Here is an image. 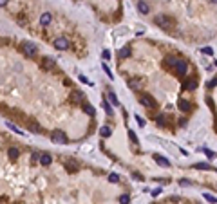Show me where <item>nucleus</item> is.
Returning a JSON list of instances; mask_svg holds the SVG:
<instances>
[{
  "mask_svg": "<svg viewBox=\"0 0 217 204\" xmlns=\"http://www.w3.org/2000/svg\"><path fill=\"white\" fill-rule=\"evenodd\" d=\"M109 182H119V175L118 174H110L109 175Z\"/></svg>",
  "mask_w": 217,
  "mask_h": 204,
  "instance_id": "nucleus-29",
  "label": "nucleus"
},
{
  "mask_svg": "<svg viewBox=\"0 0 217 204\" xmlns=\"http://www.w3.org/2000/svg\"><path fill=\"white\" fill-rule=\"evenodd\" d=\"M29 130L36 134V132H40V126H38V125H31V126H29Z\"/></svg>",
  "mask_w": 217,
  "mask_h": 204,
  "instance_id": "nucleus-35",
  "label": "nucleus"
},
{
  "mask_svg": "<svg viewBox=\"0 0 217 204\" xmlns=\"http://www.w3.org/2000/svg\"><path fill=\"white\" fill-rule=\"evenodd\" d=\"M7 2H9V0H0V7H6Z\"/></svg>",
  "mask_w": 217,
  "mask_h": 204,
  "instance_id": "nucleus-40",
  "label": "nucleus"
},
{
  "mask_svg": "<svg viewBox=\"0 0 217 204\" xmlns=\"http://www.w3.org/2000/svg\"><path fill=\"white\" fill-rule=\"evenodd\" d=\"M204 154H206V155H208L210 159H212V157H215V154L212 152V150H204Z\"/></svg>",
  "mask_w": 217,
  "mask_h": 204,
  "instance_id": "nucleus-37",
  "label": "nucleus"
},
{
  "mask_svg": "<svg viewBox=\"0 0 217 204\" xmlns=\"http://www.w3.org/2000/svg\"><path fill=\"white\" fill-rule=\"evenodd\" d=\"M179 184H183V186H190V184H192V181H188V179H181V181H179Z\"/></svg>",
  "mask_w": 217,
  "mask_h": 204,
  "instance_id": "nucleus-33",
  "label": "nucleus"
},
{
  "mask_svg": "<svg viewBox=\"0 0 217 204\" xmlns=\"http://www.w3.org/2000/svg\"><path fill=\"white\" fill-rule=\"evenodd\" d=\"M51 139H53L56 145H65L67 143V137H65V134L61 130H54L53 134H51Z\"/></svg>",
  "mask_w": 217,
  "mask_h": 204,
  "instance_id": "nucleus-4",
  "label": "nucleus"
},
{
  "mask_svg": "<svg viewBox=\"0 0 217 204\" xmlns=\"http://www.w3.org/2000/svg\"><path fill=\"white\" fill-rule=\"evenodd\" d=\"M129 87L136 90V89H139V87H141V81H139L138 78H132V80H129Z\"/></svg>",
  "mask_w": 217,
  "mask_h": 204,
  "instance_id": "nucleus-16",
  "label": "nucleus"
},
{
  "mask_svg": "<svg viewBox=\"0 0 217 204\" xmlns=\"http://www.w3.org/2000/svg\"><path fill=\"white\" fill-rule=\"evenodd\" d=\"M101 56H103V60H110V51H103Z\"/></svg>",
  "mask_w": 217,
  "mask_h": 204,
  "instance_id": "nucleus-34",
  "label": "nucleus"
},
{
  "mask_svg": "<svg viewBox=\"0 0 217 204\" xmlns=\"http://www.w3.org/2000/svg\"><path fill=\"white\" fill-rule=\"evenodd\" d=\"M154 161H156L159 166H163V168H168V166H170V161H168L167 157L159 155V154H154Z\"/></svg>",
  "mask_w": 217,
  "mask_h": 204,
  "instance_id": "nucleus-8",
  "label": "nucleus"
},
{
  "mask_svg": "<svg viewBox=\"0 0 217 204\" xmlns=\"http://www.w3.org/2000/svg\"><path fill=\"white\" fill-rule=\"evenodd\" d=\"M80 81H83V83H89V85H92V83H90V81H89L85 76H80Z\"/></svg>",
  "mask_w": 217,
  "mask_h": 204,
  "instance_id": "nucleus-39",
  "label": "nucleus"
},
{
  "mask_svg": "<svg viewBox=\"0 0 217 204\" xmlns=\"http://www.w3.org/2000/svg\"><path fill=\"white\" fill-rule=\"evenodd\" d=\"M174 72H177L179 76H187V72H188V63H187V60L177 58V61H175V69H174Z\"/></svg>",
  "mask_w": 217,
  "mask_h": 204,
  "instance_id": "nucleus-1",
  "label": "nucleus"
},
{
  "mask_svg": "<svg viewBox=\"0 0 217 204\" xmlns=\"http://www.w3.org/2000/svg\"><path fill=\"white\" fill-rule=\"evenodd\" d=\"M203 54H206V56H213V49H212V47H203Z\"/></svg>",
  "mask_w": 217,
  "mask_h": 204,
  "instance_id": "nucleus-27",
  "label": "nucleus"
},
{
  "mask_svg": "<svg viewBox=\"0 0 217 204\" xmlns=\"http://www.w3.org/2000/svg\"><path fill=\"white\" fill-rule=\"evenodd\" d=\"M53 45H54L58 51H65V49H69V40H67V38H56Z\"/></svg>",
  "mask_w": 217,
  "mask_h": 204,
  "instance_id": "nucleus-6",
  "label": "nucleus"
},
{
  "mask_svg": "<svg viewBox=\"0 0 217 204\" xmlns=\"http://www.w3.org/2000/svg\"><path fill=\"white\" fill-rule=\"evenodd\" d=\"M13 204H20V202H13Z\"/></svg>",
  "mask_w": 217,
  "mask_h": 204,
  "instance_id": "nucleus-43",
  "label": "nucleus"
},
{
  "mask_svg": "<svg viewBox=\"0 0 217 204\" xmlns=\"http://www.w3.org/2000/svg\"><path fill=\"white\" fill-rule=\"evenodd\" d=\"M83 110H85V114H89V116H96V110H94V107H90V105H83Z\"/></svg>",
  "mask_w": 217,
  "mask_h": 204,
  "instance_id": "nucleus-22",
  "label": "nucleus"
},
{
  "mask_svg": "<svg viewBox=\"0 0 217 204\" xmlns=\"http://www.w3.org/2000/svg\"><path fill=\"white\" fill-rule=\"evenodd\" d=\"M130 202V197L127 195V193H125V195H121L119 197V204H129Z\"/></svg>",
  "mask_w": 217,
  "mask_h": 204,
  "instance_id": "nucleus-26",
  "label": "nucleus"
},
{
  "mask_svg": "<svg viewBox=\"0 0 217 204\" xmlns=\"http://www.w3.org/2000/svg\"><path fill=\"white\" fill-rule=\"evenodd\" d=\"M195 168H197V170H210V164H206V163H197V164H195Z\"/></svg>",
  "mask_w": 217,
  "mask_h": 204,
  "instance_id": "nucleus-28",
  "label": "nucleus"
},
{
  "mask_svg": "<svg viewBox=\"0 0 217 204\" xmlns=\"http://www.w3.org/2000/svg\"><path fill=\"white\" fill-rule=\"evenodd\" d=\"M31 159H33V161H38V159H40V154H38V152L33 154V157H31Z\"/></svg>",
  "mask_w": 217,
  "mask_h": 204,
  "instance_id": "nucleus-41",
  "label": "nucleus"
},
{
  "mask_svg": "<svg viewBox=\"0 0 217 204\" xmlns=\"http://www.w3.org/2000/svg\"><path fill=\"white\" fill-rule=\"evenodd\" d=\"M129 139H130L132 143H136V145H138V136L134 134V130H129Z\"/></svg>",
  "mask_w": 217,
  "mask_h": 204,
  "instance_id": "nucleus-25",
  "label": "nucleus"
},
{
  "mask_svg": "<svg viewBox=\"0 0 217 204\" xmlns=\"http://www.w3.org/2000/svg\"><path fill=\"white\" fill-rule=\"evenodd\" d=\"M215 85H217V78H213L212 81H208V87H215Z\"/></svg>",
  "mask_w": 217,
  "mask_h": 204,
  "instance_id": "nucleus-38",
  "label": "nucleus"
},
{
  "mask_svg": "<svg viewBox=\"0 0 217 204\" xmlns=\"http://www.w3.org/2000/svg\"><path fill=\"white\" fill-rule=\"evenodd\" d=\"M154 22H156V25H159L161 29H168V27H172V20H170L167 15H158L156 18H154Z\"/></svg>",
  "mask_w": 217,
  "mask_h": 204,
  "instance_id": "nucleus-2",
  "label": "nucleus"
},
{
  "mask_svg": "<svg viewBox=\"0 0 217 204\" xmlns=\"http://www.w3.org/2000/svg\"><path fill=\"white\" fill-rule=\"evenodd\" d=\"M158 125H161V126L167 125V121H165V116H163V114H159V116H158Z\"/></svg>",
  "mask_w": 217,
  "mask_h": 204,
  "instance_id": "nucleus-32",
  "label": "nucleus"
},
{
  "mask_svg": "<svg viewBox=\"0 0 217 204\" xmlns=\"http://www.w3.org/2000/svg\"><path fill=\"white\" fill-rule=\"evenodd\" d=\"M206 200H208V202H213V204H217V197H213V195H210V193H204V195H203Z\"/></svg>",
  "mask_w": 217,
  "mask_h": 204,
  "instance_id": "nucleus-24",
  "label": "nucleus"
},
{
  "mask_svg": "<svg viewBox=\"0 0 217 204\" xmlns=\"http://www.w3.org/2000/svg\"><path fill=\"white\" fill-rule=\"evenodd\" d=\"M7 155H9V159H16V157L20 155V152H18L16 148H9V150H7Z\"/></svg>",
  "mask_w": 217,
  "mask_h": 204,
  "instance_id": "nucleus-21",
  "label": "nucleus"
},
{
  "mask_svg": "<svg viewBox=\"0 0 217 204\" xmlns=\"http://www.w3.org/2000/svg\"><path fill=\"white\" fill-rule=\"evenodd\" d=\"M136 121H138V125H139V126H145V119H143V117L136 116Z\"/></svg>",
  "mask_w": 217,
  "mask_h": 204,
  "instance_id": "nucleus-36",
  "label": "nucleus"
},
{
  "mask_svg": "<svg viewBox=\"0 0 217 204\" xmlns=\"http://www.w3.org/2000/svg\"><path fill=\"white\" fill-rule=\"evenodd\" d=\"M210 2H212V4H217V0H210Z\"/></svg>",
  "mask_w": 217,
  "mask_h": 204,
  "instance_id": "nucleus-42",
  "label": "nucleus"
},
{
  "mask_svg": "<svg viewBox=\"0 0 217 204\" xmlns=\"http://www.w3.org/2000/svg\"><path fill=\"white\" fill-rule=\"evenodd\" d=\"M6 125H7V128H9V130H13V132H16V134H22V130H20V128H18L16 125H13V123H9V121H7Z\"/></svg>",
  "mask_w": 217,
  "mask_h": 204,
  "instance_id": "nucleus-23",
  "label": "nucleus"
},
{
  "mask_svg": "<svg viewBox=\"0 0 217 204\" xmlns=\"http://www.w3.org/2000/svg\"><path fill=\"white\" fill-rule=\"evenodd\" d=\"M69 100H71L72 103H80V100H81V94H80L78 90H74V92H71V96H69Z\"/></svg>",
  "mask_w": 217,
  "mask_h": 204,
  "instance_id": "nucleus-17",
  "label": "nucleus"
},
{
  "mask_svg": "<svg viewBox=\"0 0 217 204\" xmlns=\"http://www.w3.org/2000/svg\"><path fill=\"white\" fill-rule=\"evenodd\" d=\"M51 20H53V16H51V13H44L42 16H40V24L42 25H49Z\"/></svg>",
  "mask_w": 217,
  "mask_h": 204,
  "instance_id": "nucleus-14",
  "label": "nucleus"
},
{
  "mask_svg": "<svg viewBox=\"0 0 217 204\" xmlns=\"http://www.w3.org/2000/svg\"><path fill=\"white\" fill-rule=\"evenodd\" d=\"M129 56H130V47L119 49V58H129Z\"/></svg>",
  "mask_w": 217,
  "mask_h": 204,
  "instance_id": "nucleus-20",
  "label": "nucleus"
},
{
  "mask_svg": "<svg viewBox=\"0 0 217 204\" xmlns=\"http://www.w3.org/2000/svg\"><path fill=\"white\" fill-rule=\"evenodd\" d=\"M103 109L107 110V114H109V116H114V112H112V107H110L109 103H103Z\"/></svg>",
  "mask_w": 217,
  "mask_h": 204,
  "instance_id": "nucleus-31",
  "label": "nucleus"
},
{
  "mask_svg": "<svg viewBox=\"0 0 217 204\" xmlns=\"http://www.w3.org/2000/svg\"><path fill=\"white\" fill-rule=\"evenodd\" d=\"M53 65H54V60H53V58H49V56H47V58L42 60V67H44V69H51Z\"/></svg>",
  "mask_w": 217,
  "mask_h": 204,
  "instance_id": "nucleus-15",
  "label": "nucleus"
},
{
  "mask_svg": "<svg viewBox=\"0 0 217 204\" xmlns=\"http://www.w3.org/2000/svg\"><path fill=\"white\" fill-rule=\"evenodd\" d=\"M101 69H103V71H105V72H107V76H109L110 80H112V78H114V76H112V72H110V69H109V65H107V63H103V65H101Z\"/></svg>",
  "mask_w": 217,
  "mask_h": 204,
  "instance_id": "nucleus-30",
  "label": "nucleus"
},
{
  "mask_svg": "<svg viewBox=\"0 0 217 204\" xmlns=\"http://www.w3.org/2000/svg\"><path fill=\"white\" fill-rule=\"evenodd\" d=\"M110 134H112V130H110L109 126H101V128H100V136H101V137H109Z\"/></svg>",
  "mask_w": 217,
  "mask_h": 204,
  "instance_id": "nucleus-19",
  "label": "nucleus"
},
{
  "mask_svg": "<svg viewBox=\"0 0 217 204\" xmlns=\"http://www.w3.org/2000/svg\"><path fill=\"white\" fill-rule=\"evenodd\" d=\"M64 166H65V170L69 172V174H76L78 172V164H76V161H72V159H67L64 163Z\"/></svg>",
  "mask_w": 217,
  "mask_h": 204,
  "instance_id": "nucleus-7",
  "label": "nucleus"
},
{
  "mask_svg": "<svg viewBox=\"0 0 217 204\" xmlns=\"http://www.w3.org/2000/svg\"><path fill=\"white\" fill-rule=\"evenodd\" d=\"M139 103L143 107H147V109H154V107H156V101H154V98H152V96H148V94H143L141 98H139Z\"/></svg>",
  "mask_w": 217,
  "mask_h": 204,
  "instance_id": "nucleus-5",
  "label": "nucleus"
},
{
  "mask_svg": "<svg viewBox=\"0 0 217 204\" xmlns=\"http://www.w3.org/2000/svg\"><path fill=\"white\" fill-rule=\"evenodd\" d=\"M109 100H110V103L114 105V107H118V105H119V101H118V96H116L114 92H112V90H109Z\"/></svg>",
  "mask_w": 217,
  "mask_h": 204,
  "instance_id": "nucleus-18",
  "label": "nucleus"
},
{
  "mask_svg": "<svg viewBox=\"0 0 217 204\" xmlns=\"http://www.w3.org/2000/svg\"><path fill=\"white\" fill-rule=\"evenodd\" d=\"M40 164H44V166H49L51 163H53V157H51V154H40Z\"/></svg>",
  "mask_w": 217,
  "mask_h": 204,
  "instance_id": "nucleus-12",
  "label": "nucleus"
},
{
  "mask_svg": "<svg viewBox=\"0 0 217 204\" xmlns=\"http://www.w3.org/2000/svg\"><path fill=\"white\" fill-rule=\"evenodd\" d=\"M175 61H177V58H174V56H168V58H165V67L167 69H175Z\"/></svg>",
  "mask_w": 217,
  "mask_h": 204,
  "instance_id": "nucleus-13",
  "label": "nucleus"
},
{
  "mask_svg": "<svg viewBox=\"0 0 217 204\" xmlns=\"http://www.w3.org/2000/svg\"><path fill=\"white\" fill-rule=\"evenodd\" d=\"M195 87H197V80L195 78H190V80L183 81V89H187V90H195Z\"/></svg>",
  "mask_w": 217,
  "mask_h": 204,
  "instance_id": "nucleus-10",
  "label": "nucleus"
},
{
  "mask_svg": "<svg viewBox=\"0 0 217 204\" xmlns=\"http://www.w3.org/2000/svg\"><path fill=\"white\" fill-rule=\"evenodd\" d=\"M177 107H179V110H181V112H190V110H192L190 101H188V100H183V98L177 101Z\"/></svg>",
  "mask_w": 217,
  "mask_h": 204,
  "instance_id": "nucleus-9",
  "label": "nucleus"
},
{
  "mask_svg": "<svg viewBox=\"0 0 217 204\" xmlns=\"http://www.w3.org/2000/svg\"><path fill=\"white\" fill-rule=\"evenodd\" d=\"M36 45L31 44V42H25V44H22V52L27 56V58H35L36 56Z\"/></svg>",
  "mask_w": 217,
  "mask_h": 204,
  "instance_id": "nucleus-3",
  "label": "nucleus"
},
{
  "mask_svg": "<svg viewBox=\"0 0 217 204\" xmlns=\"http://www.w3.org/2000/svg\"><path fill=\"white\" fill-rule=\"evenodd\" d=\"M136 7H138V11H139L141 15H148V13H150V6L145 2V0H139Z\"/></svg>",
  "mask_w": 217,
  "mask_h": 204,
  "instance_id": "nucleus-11",
  "label": "nucleus"
}]
</instances>
